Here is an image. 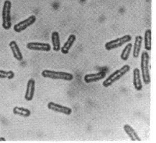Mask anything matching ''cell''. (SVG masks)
<instances>
[{
  "mask_svg": "<svg viewBox=\"0 0 156 143\" xmlns=\"http://www.w3.org/2000/svg\"><path fill=\"white\" fill-rule=\"evenodd\" d=\"M37 20L36 16L35 15H31L25 20H23L15 24L13 29L16 33H21L34 24Z\"/></svg>",
  "mask_w": 156,
  "mask_h": 143,
  "instance_id": "obj_6",
  "label": "cell"
},
{
  "mask_svg": "<svg viewBox=\"0 0 156 143\" xmlns=\"http://www.w3.org/2000/svg\"><path fill=\"white\" fill-rule=\"evenodd\" d=\"M132 44L131 43H128L126 45L123 50L122 51V53L120 55L121 59L123 61H126L129 58V55L131 53L132 49Z\"/></svg>",
  "mask_w": 156,
  "mask_h": 143,
  "instance_id": "obj_19",
  "label": "cell"
},
{
  "mask_svg": "<svg viewBox=\"0 0 156 143\" xmlns=\"http://www.w3.org/2000/svg\"><path fill=\"white\" fill-rule=\"evenodd\" d=\"M41 75L45 78L54 80H62L71 81L73 80V75L70 73L64 72L55 71L50 70H44L41 73Z\"/></svg>",
  "mask_w": 156,
  "mask_h": 143,
  "instance_id": "obj_4",
  "label": "cell"
},
{
  "mask_svg": "<svg viewBox=\"0 0 156 143\" xmlns=\"http://www.w3.org/2000/svg\"><path fill=\"white\" fill-rule=\"evenodd\" d=\"M13 112L16 115L25 117L30 116L31 113V111L28 109L18 106L14 107Z\"/></svg>",
  "mask_w": 156,
  "mask_h": 143,
  "instance_id": "obj_18",
  "label": "cell"
},
{
  "mask_svg": "<svg viewBox=\"0 0 156 143\" xmlns=\"http://www.w3.org/2000/svg\"><path fill=\"white\" fill-rule=\"evenodd\" d=\"M130 70V67L128 64H125L119 70H117L110 75L103 82V86L105 88H108L114 84L122 78L123 76L126 74Z\"/></svg>",
  "mask_w": 156,
  "mask_h": 143,
  "instance_id": "obj_3",
  "label": "cell"
},
{
  "mask_svg": "<svg viewBox=\"0 0 156 143\" xmlns=\"http://www.w3.org/2000/svg\"><path fill=\"white\" fill-rule=\"evenodd\" d=\"M133 86L137 91H141L143 89V85L141 79L140 73L139 68H135L133 70Z\"/></svg>",
  "mask_w": 156,
  "mask_h": 143,
  "instance_id": "obj_13",
  "label": "cell"
},
{
  "mask_svg": "<svg viewBox=\"0 0 156 143\" xmlns=\"http://www.w3.org/2000/svg\"><path fill=\"white\" fill-rule=\"evenodd\" d=\"M143 38L141 35L135 37V43L133 47V56L135 58H138L140 55Z\"/></svg>",
  "mask_w": 156,
  "mask_h": 143,
  "instance_id": "obj_15",
  "label": "cell"
},
{
  "mask_svg": "<svg viewBox=\"0 0 156 143\" xmlns=\"http://www.w3.org/2000/svg\"><path fill=\"white\" fill-rule=\"evenodd\" d=\"M106 76V73L101 71L95 73L88 74L84 76V80L87 83L96 82L104 79Z\"/></svg>",
  "mask_w": 156,
  "mask_h": 143,
  "instance_id": "obj_9",
  "label": "cell"
},
{
  "mask_svg": "<svg viewBox=\"0 0 156 143\" xmlns=\"http://www.w3.org/2000/svg\"><path fill=\"white\" fill-rule=\"evenodd\" d=\"M26 47L31 51L49 52L51 49L49 43L40 42H29L27 43Z\"/></svg>",
  "mask_w": 156,
  "mask_h": 143,
  "instance_id": "obj_7",
  "label": "cell"
},
{
  "mask_svg": "<svg viewBox=\"0 0 156 143\" xmlns=\"http://www.w3.org/2000/svg\"><path fill=\"white\" fill-rule=\"evenodd\" d=\"M9 46L14 57L18 61H22L23 59V55L16 41H11L9 43Z\"/></svg>",
  "mask_w": 156,
  "mask_h": 143,
  "instance_id": "obj_11",
  "label": "cell"
},
{
  "mask_svg": "<svg viewBox=\"0 0 156 143\" xmlns=\"http://www.w3.org/2000/svg\"><path fill=\"white\" fill-rule=\"evenodd\" d=\"M47 107L49 109L53 111L63 113L66 115H70L72 113V109L71 108L56 104L53 102H50L48 103Z\"/></svg>",
  "mask_w": 156,
  "mask_h": 143,
  "instance_id": "obj_8",
  "label": "cell"
},
{
  "mask_svg": "<svg viewBox=\"0 0 156 143\" xmlns=\"http://www.w3.org/2000/svg\"><path fill=\"white\" fill-rule=\"evenodd\" d=\"M12 2L10 0H5L2 9V27L5 30H9L12 27L11 9Z\"/></svg>",
  "mask_w": 156,
  "mask_h": 143,
  "instance_id": "obj_1",
  "label": "cell"
},
{
  "mask_svg": "<svg viewBox=\"0 0 156 143\" xmlns=\"http://www.w3.org/2000/svg\"><path fill=\"white\" fill-rule=\"evenodd\" d=\"M15 77V73L12 71H6L0 70V78H7L12 79Z\"/></svg>",
  "mask_w": 156,
  "mask_h": 143,
  "instance_id": "obj_20",
  "label": "cell"
},
{
  "mask_svg": "<svg viewBox=\"0 0 156 143\" xmlns=\"http://www.w3.org/2000/svg\"><path fill=\"white\" fill-rule=\"evenodd\" d=\"M53 50L55 52H59L61 49L60 36L57 31H53L51 36Z\"/></svg>",
  "mask_w": 156,
  "mask_h": 143,
  "instance_id": "obj_16",
  "label": "cell"
},
{
  "mask_svg": "<svg viewBox=\"0 0 156 143\" xmlns=\"http://www.w3.org/2000/svg\"><path fill=\"white\" fill-rule=\"evenodd\" d=\"M6 141V140L4 137H1L0 138V141Z\"/></svg>",
  "mask_w": 156,
  "mask_h": 143,
  "instance_id": "obj_21",
  "label": "cell"
},
{
  "mask_svg": "<svg viewBox=\"0 0 156 143\" xmlns=\"http://www.w3.org/2000/svg\"><path fill=\"white\" fill-rule=\"evenodd\" d=\"M132 39V37L130 35H125L122 37L107 42L105 45V49L108 51L117 49L129 42L131 41Z\"/></svg>",
  "mask_w": 156,
  "mask_h": 143,
  "instance_id": "obj_5",
  "label": "cell"
},
{
  "mask_svg": "<svg viewBox=\"0 0 156 143\" xmlns=\"http://www.w3.org/2000/svg\"><path fill=\"white\" fill-rule=\"evenodd\" d=\"M76 39V38L75 35L74 34L70 35L64 45L61 47L60 51L61 53L64 55H67L69 53L70 50L75 42Z\"/></svg>",
  "mask_w": 156,
  "mask_h": 143,
  "instance_id": "obj_12",
  "label": "cell"
},
{
  "mask_svg": "<svg viewBox=\"0 0 156 143\" xmlns=\"http://www.w3.org/2000/svg\"><path fill=\"white\" fill-rule=\"evenodd\" d=\"M35 91V81L33 78L29 79L28 81L26 87V92L24 98L27 101L32 100L34 95Z\"/></svg>",
  "mask_w": 156,
  "mask_h": 143,
  "instance_id": "obj_10",
  "label": "cell"
},
{
  "mask_svg": "<svg viewBox=\"0 0 156 143\" xmlns=\"http://www.w3.org/2000/svg\"><path fill=\"white\" fill-rule=\"evenodd\" d=\"M150 56L146 51H143L141 55L140 68L144 84L148 85L151 82L149 64Z\"/></svg>",
  "mask_w": 156,
  "mask_h": 143,
  "instance_id": "obj_2",
  "label": "cell"
},
{
  "mask_svg": "<svg viewBox=\"0 0 156 143\" xmlns=\"http://www.w3.org/2000/svg\"><path fill=\"white\" fill-rule=\"evenodd\" d=\"M123 129L125 132L127 134L130 140L133 141H140V138L135 130L130 125L126 124L123 126Z\"/></svg>",
  "mask_w": 156,
  "mask_h": 143,
  "instance_id": "obj_14",
  "label": "cell"
},
{
  "mask_svg": "<svg viewBox=\"0 0 156 143\" xmlns=\"http://www.w3.org/2000/svg\"><path fill=\"white\" fill-rule=\"evenodd\" d=\"M144 48L147 51H151L152 49V31L147 29L144 34Z\"/></svg>",
  "mask_w": 156,
  "mask_h": 143,
  "instance_id": "obj_17",
  "label": "cell"
}]
</instances>
